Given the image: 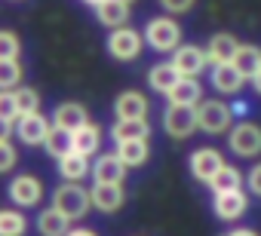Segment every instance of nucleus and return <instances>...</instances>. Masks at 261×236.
Wrapping results in <instances>:
<instances>
[{"mask_svg":"<svg viewBox=\"0 0 261 236\" xmlns=\"http://www.w3.org/2000/svg\"><path fill=\"white\" fill-rule=\"evenodd\" d=\"M28 233V218L22 209L10 205V209H0V236H25Z\"/></svg>","mask_w":261,"mask_h":236,"instance_id":"nucleus-27","label":"nucleus"},{"mask_svg":"<svg viewBox=\"0 0 261 236\" xmlns=\"http://www.w3.org/2000/svg\"><path fill=\"white\" fill-rule=\"evenodd\" d=\"M252 89H255V92H258V95H261V71H258V74H255V77H252Z\"/></svg>","mask_w":261,"mask_h":236,"instance_id":"nucleus-40","label":"nucleus"},{"mask_svg":"<svg viewBox=\"0 0 261 236\" xmlns=\"http://www.w3.org/2000/svg\"><path fill=\"white\" fill-rule=\"evenodd\" d=\"M163 132L169 138H191L197 132V107H181V104H166L163 110Z\"/></svg>","mask_w":261,"mask_h":236,"instance_id":"nucleus-7","label":"nucleus"},{"mask_svg":"<svg viewBox=\"0 0 261 236\" xmlns=\"http://www.w3.org/2000/svg\"><path fill=\"white\" fill-rule=\"evenodd\" d=\"M151 110V101L139 89H126L114 98V120H145Z\"/></svg>","mask_w":261,"mask_h":236,"instance_id":"nucleus-11","label":"nucleus"},{"mask_svg":"<svg viewBox=\"0 0 261 236\" xmlns=\"http://www.w3.org/2000/svg\"><path fill=\"white\" fill-rule=\"evenodd\" d=\"M34 224H37V233H40V236H65V233L71 230V221H68L56 205L40 209L37 218H34Z\"/></svg>","mask_w":261,"mask_h":236,"instance_id":"nucleus-22","label":"nucleus"},{"mask_svg":"<svg viewBox=\"0 0 261 236\" xmlns=\"http://www.w3.org/2000/svg\"><path fill=\"white\" fill-rule=\"evenodd\" d=\"M16 135V120H4L0 116V141H10Z\"/></svg>","mask_w":261,"mask_h":236,"instance_id":"nucleus-37","label":"nucleus"},{"mask_svg":"<svg viewBox=\"0 0 261 236\" xmlns=\"http://www.w3.org/2000/svg\"><path fill=\"white\" fill-rule=\"evenodd\" d=\"M105 46H108V55L114 62H136L145 49V34L136 31L133 25H123V28H114L108 34Z\"/></svg>","mask_w":261,"mask_h":236,"instance_id":"nucleus-4","label":"nucleus"},{"mask_svg":"<svg viewBox=\"0 0 261 236\" xmlns=\"http://www.w3.org/2000/svg\"><path fill=\"white\" fill-rule=\"evenodd\" d=\"M43 148H46V154H49L53 160H62L65 154H71V151H74V148H71V132H65V129L53 126V129H49V135H46V141H43Z\"/></svg>","mask_w":261,"mask_h":236,"instance_id":"nucleus-30","label":"nucleus"},{"mask_svg":"<svg viewBox=\"0 0 261 236\" xmlns=\"http://www.w3.org/2000/svg\"><path fill=\"white\" fill-rule=\"evenodd\" d=\"M246 184H249V190H252L255 196H261V163H255V166L249 169V175H246Z\"/></svg>","mask_w":261,"mask_h":236,"instance_id":"nucleus-36","label":"nucleus"},{"mask_svg":"<svg viewBox=\"0 0 261 236\" xmlns=\"http://www.w3.org/2000/svg\"><path fill=\"white\" fill-rule=\"evenodd\" d=\"M237 46H240V40H237L230 31H218V34H212L209 43L203 46V49H206V62H209V68H215V65H230Z\"/></svg>","mask_w":261,"mask_h":236,"instance_id":"nucleus-15","label":"nucleus"},{"mask_svg":"<svg viewBox=\"0 0 261 236\" xmlns=\"http://www.w3.org/2000/svg\"><path fill=\"white\" fill-rule=\"evenodd\" d=\"M86 123H89V110H86V104H80V101H62V104L53 110V126H59V129H65V132H74V129L86 126Z\"/></svg>","mask_w":261,"mask_h":236,"instance_id":"nucleus-16","label":"nucleus"},{"mask_svg":"<svg viewBox=\"0 0 261 236\" xmlns=\"http://www.w3.org/2000/svg\"><path fill=\"white\" fill-rule=\"evenodd\" d=\"M240 187H243V172H240L237 166H230V163H224V166H221V172L209 181V190H212V193L240 190Z\"/></svg>","mask_w":261,"mask_h":236,"instance_id":"nucleus-28","label":"nucleus"},{"mask_svg":"<svg viewBox=\"0 0 261 236\" xmlns=\"http://www.w3.org/2000/svg\"><path fill=\"white\" fill-rule=\"evenodd\" d=\"M224 236H258L252 227H233V230H227Z\"/></svg>","mask_w":261,"mask_h":236,"instance_id":"nucleus-39","label":"nucleus"},{"mask_svg":"<svg viewBox=\"0 0 261 236\" xmlns=\"http://www.w3.org/2000/svg\"><path fill=\"white\" fill-rule=\"evenodd\" d=\"M22 80H25V65H22V58L19 62H0V92H10V89H16V86H22Z\"/></svg>","mask_w":261,"mask_h":236,"instance_id":"nucleus-32","label":"nucleus"},{"mask_svg":"<svg viewBox=\"0 0 261 236\" xmlns=\"http://www.w3.org/2000/svg\"><path fill=\"white\" fill-rule=\"evenodd\" d=\"M83 4H86V7H92V10H95V7H98V4H101V0H83Z\"/></svg>","mask_w":261,"mask_h":236,"instance_id":"nucleus-41","label":"nucleus"},{"mask_svg":"<svg viewBox=\"0 0 261 236\" xmlns=\"http://www.w3.org/2000/svg\"><path fill=\"white\" fill-rule=\"evenodd\" d=\"M49 129H53V123L43 113H22V116H16V138L22 144H28V148H43Z\"/></svg>","mask_w":261,"mask_h":236,"instance_id":"nucleus-8","label":"nucleus"},{"mask_svg":"<svg viewBox=\"0 0 261 236\" xmlns=\"http://www.w3.org/2000/svg\"><path fill=\"white\" fill-rule=\"evenodd\" d=\"M129 16H133V7L123 4V0H101V4L95 7V19H98V25L108 28V31L129 25Z\"/></svg>","mask_w":261,"mask_h":236,"instance_id":"nucleus-17","label":"nucleus"},{"mask_svg":"<svg viewBox=\"0 0 261 236\" xmlns=\"http://www.w3.org/2000/svg\"><path fill=\"white\" fill-rule=\"evenodd\" d=\"M89 202H92L95 212H105V215L120 212L123 202H126L123 184H92V187H89Z\"/></svg>","mask_w":261,"mask_h":236,"instance_id":"nucleus-14","label":"nucleus"},{"mask_svg":"<svg viewBox=\"0 0 261 236\" xmlns=\"http://www.w3.org/2000/svg\"><path fill=\"white\" fill-rule=\"evenodd\" d=\"M233 126V110L221 98H203L197 104V129L206 135H224Z\"/></svg>","mask_w":261,"mask_h":236,"instance_id":"nucleus-2","label":"nucleus"},{"mask_svg":"<svg viewBox=\"0 0 261 236\" xmlns=\"http://www.w3.org/2000/svg\"><path fill=\"white\" fill-rule=\"evenodd\" d=\"M145 43L154 52H163V55L175 52L181 46V25L175 22V16H154V19H148Z\"/></svg>","mask_w":261,"mask_h":236,"instance_id":"nucleus-3","label":"nucleus"},{"mask_svg":"<svg viewBox=\"0 0 261 236\" xmlns=\"http://www.w3.org/2000/svg\"><path fill=\"white\" fill-rule=\"evenodd\" d=\"M114 154L123 160L126 169H139V166H145L151 160V144H148V138H142V141H120Z\"/></svg>","mask_w":261,"mask_h":236,"instance_id":"nucleus-23","label":"nucleus"},{"mask_svg":"<svg viewBox=\"0 0 261 236\" xmlns=\"http://www.w3.org/2000/svg\"><path fill=\"white\" fill-rule=\"evenodd\" d=\"M7 196H10V202H13L16 209L28 212V209H37V205L43 202V196H46V187H43V181H40L37 175H31V172H22V175H16V178L10 181V187H7Z\"/></svg>","mask_w":261,"mask_h":236,"instance_id":"nucleus-5","label":"nucleus"},{"mask_svg":"<svg viewBox=\"0 0 261 236\" xmlns=\"http://www.w3.org/2000/svg\"><path fill=\"white\" fill-rule=\"evenodd\" d=\"M13 95H16V110H19V116H22V113H40L43 98H40V92H37L34 86H16Z\"/></svg>","mask_w":261,"mask_h":236,"instance_id":"nucleus-29","label":"nucleus"},{"mask_svg":"<svg viewBox=\"0 0 261 236\" xmlns=\"http://www.w3.org/2000/svg\"><path fill=\"white\" fill-rule=\"evenodd\" d=\"M209 83H212V89H215L218 95H237V92L243 89L246 77H243L233 65H215V68L209 71Z\"/></svg>","mask_w":261,"mask_h":236,"instance_id":"nucleus-19","label":"nucleus"},{"mask_svg":"<svg viewBox=\"0 0 261 236\" xmlns=\"http://www.w3.org/2000/svg\"><path fill=\"white\" fill-rule=\"evenodd\" d=\"M19 166V148L13 141H0V175H7Z\"/></svg>","mask_w":261,"mask_h":236,"instance_id":"nucleus-33","label":"nucleus"},{"mask_svg":"<svg viewBox=\"0 0 261 236\" xmlns=\"http://www.w3.org/2000/svg\"><path fill=\"white\" fill-rule=\"evenodd\" d=\"M65 236H98V233H95L92 227H71Z\"/></svg>","mask_w":261,"mask_h":236,"instance_id":"nucleus-38","label":"nucleus"},{"mask_svg":"<svg viewBox=\"0 0 261 236\" xmlns=\"http://www.w3.org/2000/svg\"><path fill=\"white\" fill-rule=\"evenodd\" d=\"M178 83V71L172 68V62H157L151 71H148V86L160 95H166L172 86Z\"/></svg>","mask_w":261,"mask_h":236,"instance_id":"nucleus-26","label":"nucleus"},{"mask_svg":"<svg viewBox=\"0 0 261 236\" xmlns=\"http://www.w3.org/2000/svg\"><path fill=\"white\" fill-rule=\"evenodd\" d=\"M53 205H56L71 224L80 221V218H86V212L92 209L89 190H86L83 184H77V181H62V184L53 190Z\"/></svg>","mask_w":261,"mask_h":236,"instance_id":"nucleus-1","label":"nucleus"},{"mask_svg":"<svg viewBox=\"0 0 261 236\" xmlns=\"http://www.w3.org/2000/svg\"><path fill=\"white\" fill-rule=\"evenodd\" d=\"M166 101L181 107H197L203 101V83L197 77H178V83L166 92Z\"/></svg>","mask_w":261,"mask_h":236,"instance_id":"nucleus-18","label":"nucleus"},{"mask_svg":"<svg viewBox=\"0 0 261 236\" xmlns=\"http://www.w3.org/2000/svg\"><path fill=\"white\" fill-rule=\"evenodd\" d=\"M126 166L117 154H98L89 175H92V184H123L126 181Z\"/></svg>","mask_w":261,"mask_h":236,"instance_id":"nucleus-13","label":"nucleus"},{"mask_svg":"<svg viewBox=\"0 0 261 236\" xmlns=\"http://www.w3.org/2000/svg\"><path fill=\"white\" fill-rule=\"evenodd\" d=\"M246 80H252L258 71H261V49L258 46H252V43H240L237 46V52H233V62H230Z\"/></svg>","mask_w":261,"mask_h":236,"instance_id":"nucleus-24","label":"nucleus"},{"mask_svg":"<svg viewBox=\"0 0 261 236\" xmlns=\"http://www.w3.org/2000/svg\"><path fill=\"white\" fill-rule=\"evenodd\" d=\"M212 212H215V218H221V221H240L246 212H249V196L243 193V187L240 190H224V193H212Z\"/></svg>","mask_w":261,"mask_h":236,"instance_id":"nucleus-12","label":"nucleus"},{"mask_svg":"<svg viewBox=\"0 0 261 236\" xmlns=\"http://www.w3.org/2000/svg\"><path fill=\"white\" fill-rule=\"evenodd\" d=\"M172 68L178 71V77H197L200 80V74L209 68V62H206V49L203 46H197V43H181L175 52H172Z\"/></svg>","mask_w":261,"mask_h":236,"instance_id":"nucleus-9","label":"nucleus"},{"mask_svg":"<svg viewBox=\"0 0 261 236\" xmlns=\"http://www.w3.org/2000/svg\"><path fill=\"white\" fill-rule=\"evenodd\" d=\"M221 166H224V157H221L215 148H200V151H194L191 160H188V169H191L194 181H200V184H206V187H209V181L221 172Z\"/></svg>","mask_w":261,"mask_h":236,"instance_id":"nucleus-10","label":"nucleus"},{"mask_svg":"<svg viewBox=\"0 0 261 236\" xmlns=\"http://www.w3.org/2000/svg\"><path fill=\"white\" fill-rule=\"evenodd\" d=\"M227 148H230V154L240 157V160H255V157H261V126H258V123H249V120L233 123L230 132H227Z\"/></svg>","mask_w":261,"mask_h":236,"instance_id":"nucleus-6","label":"nucleus"},{"mask_svg":"<svg viewBox=\"0 0 261 236\" xmlns=\"http://www.w3.org/2000/svg\"><path fill=\"white\" fill-rule=\"evenodd\" d=\"M111 138H114V144H120V141H142V138L151 141V123L148 120H114Z\"/></svg>","mask_w":261,"mask_h":236,"instance_id":"nucleus-21","label":"nucleus"},{"mask_svg":"<svg viewBox=\"0 0 261 236\" xmlns=\"http://www.w3.org/2000/svg\"><path fill=\"white\" fill-rule=\"evenodd\" d=\"M0 116H4V120H16L19 116V110H16V95H13V89L7 92H0Z\"/></svg>","mask_w":261,"mask_h":236,"instance_id":"nucleus-35","label":"nucleus"},{"mask_svg":"<svg viewBox=\"0 0 261 236\" xmlns=\"http://www.w3.org/2000/svg\"><path fill=\"white\" fill-rule=\"evenodd\" d=\"M98 144H101V129L89 120L86 126H80V129H74L71 132V148H74V154H80V157H95L98 154Z\"/></svg>","mask_w":261,"mask_h":236,"instance_id":"nucleus-20","label":"nucleus"},{"mask_svg":"<svg viewBox=\"0 0 261 236\" xmlns=\"http://www.w3.org/2000/svg\"><path fill=\"white\" fill-rule=\"evenodd\" d=\"M22 58V37L10 28H0V62H19Z\"/></svg>","mask_w":261,"mask_h":236,"instance_id":"nucleus-31","label":"nucleus"},{"mask_svg":"<svg viewBox=\"0 0 261 236\" xmlns=\"http://www.w3.org/2000/svg\"><path fill=\"white\" fill-rule=\"evenodd\" d=\"M59 163V175H62V181H83L86 175H89V169H92V163H89V157H80V154H65L62 160H56Z\"/></svg>","mask_w":261,"mask_h":236,"instance_id":"nucleus-25","label":"nucleus"},{"mask_svg":"<svg viewBox=\"0 0 261 236\" xmlns=\"http://www.w3.org/2000/svg\"><path fill=\"white\" fill-rule=\"evenodd\" d=\"M160 7L166 16H185L197 7V0H160Z\"/></svg>","mask_w":261,"mask_h":236,"instance_id":"nucleus-34","label":"nucleus"},{"mask_svg":"<svg viewBox=\"0 0 261 236\" xmlns=\"http://www.w3.org/2000/svg\"><path fill=\"white\" fill-rule=\"evenodd\" d=\"M123 4H129V7H133V4H136V0H123Z\"/></svg>","mask_w":261,"mask_h":236,"instance_id":"nucleus-42","label":"nucleus"}]
</instances>
